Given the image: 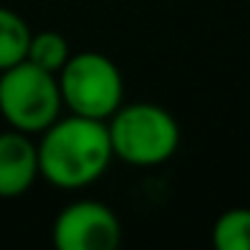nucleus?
Masks as SVG:
<instances>
[{
  "instance_id": "1",
  "label": "nucleus",
  "mask_w": 250,
  "mask_h": 250,
  "mask_svg": "<svg viewBox=\"0 0 250 250\" xmlns=\"http://www.w3.org/2000/svg\"><path fill=\"white\" fill-rule=\"evenodd\" d=\"M110 162H113V146L105 121L67 113L41 132V178L54 188H86L108 172Z\"/></svg>"
},
{
  "instance_id": "2",
  "label": "nucleus",
  "mask_w": 250,
  "mask_h": 250,
  "mask_svg": "<svg viewBox=\"0 0 250 250\" xmlns=\"http://www.w3.org/2000/svg\"><path fill=\"white\" fill-rule=\"evenodd\" d=\"M105 124L113 159L132 167H159L180 148L178 119L156 103H121Z\"/></svg>"
},
{
  "instance_id": "3",
  "label": "nucleus",
  "mask_w": 250,
  "mask_h": 250,
  "mask_svg": "<svg viewBox=\"0 0 250 250\" xmlns=\"http://www.w3.org/2000/svg\"><path fill=\"white\" fill-rule=\"evenodd\" d=\"M62 108L57 73L43 70L30 60L0 70V116L11 129L41 135L62 116Z\"/></svg>"
},
{
  "instance_id": "4",
  "label": "nucleus",
  "mask_w": 250,
  "mask_h": 250,
  "mask_svg": "<svg viewBox=\"0 0 250 250\" xmlns=\"http://www.w3.org/2000/svg\"><path fill=\"white\" fill-rule=\"evenodd\" d=\"M62 105L76 116L108 121L124 103V76L103 51L70 54L57 73Z\"/></svg>"
},
{
  "instance_id": "5",
  "label": "nucleus",
  "mask_w": 250,
  "mask_h": 250,
  "mask_svg": "<svg viewBox=\"0 0 250 250\" xmlns=\"http://www.w3.org/2000/svg\"><path fill=\"white\" fill-rule=\"evenodd\" d=\"M51 242L57 250H116L121 242V221L105 202H73L54 218Z\"/></svg>"
},
{
  "instance_id": "6",
  "label": "nucleus",
  "mask_w": 250,
  "mask_h": 250,
  "mask_svg": "<svg viewBox=\"0 0 250 250\" xmlns=\"http://www.w3.org/2000/svg\"><path fill=\"white\" fill-rule=\"evenodd\" d=\"M38 178V143L11 126L8 132H0V199L27 194Z\"/></svg>"
},
{
  "instance_id": "7",
  "label": "nucleus",
  "mask_w": 250,
  "mask_h": 250,
  "mask_svg": "<svg viewBox=\"0 0 250 250\" xmlns=\"http://www.w3.org/2000/svg\"><path fill=\"white\" fill-rule=\"evenodd\" d=\"M30 35L33 30L22 19V14L0 6V70H8L17 62L27 60Z\"/></svg>"
},
{
  "instance_id": "8",
  "label": "nucleus",
  "mask_w": 250,
  "mask_h": 250,
  "mask_svg": "<svg viewBox=\"0 0 250 250\" xmlns=\"http://www.w3.org/2000/svg\"><path fill=\"white\" fill-rule=\"evenodd\" d=\"M212 245L218 250H250V207H231L212 223Z\"/></svg>"
},
{
  "instance_id": "9",
  "label": "nucleus",
  "mask_w": 250,
  "mask_h": 250,
  "mask_svg": "<svg viewBox=\"0 0 250 250\" xmlns=\"http://www.w3.org/2000/svg\"><path fill=\"white\" fill-rule=\"evenodd\" d=\"M70 54H73L70 43H67L65 35L57 33V30H43V33H33V35H30L27 60L33 62V65L43 67V70L60 73Z\"/></svg>"
}]
</instances>
